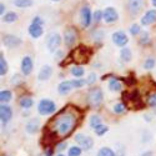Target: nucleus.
Returning a JSON list of instances; mask_svg holds the SVG:
<instances>
[{
  "instance_id": "7",
  "label": "nucleus",
  "mask_w": 156,
  "mask_h": 156,
  "mask_svg": "<svg viewBox=\"0 0 156 156\" xmlns=\"http://www.w3.org/2000/svg\"><path fill=\"white\" fill-rule=\"evenodd\" d=\"M77 40V31L73 27H68L64 31V43L69 49H71Z\"/></svg>"
},
{
  "instance_id": "17",
  "label": "nucleus",
  "mask_w": 156,
  "mask_h": 156,
  "mask_svg": "<svg viewBox=\"0 0 156 156\" xmlns=\"http://www.w3.org/2000/svg\"><path fill=\"white\" fill-rule=\"evenodd\" d=\"M156 21V10L155 9H150L145 12V15L141 18V25H144V27H146V25H151Z\"/></svg>"
},
{
  "instance_id": "47",
  "label": "nucleus",
  "mask_w": 156,
  "mask_h": 156,
  "mask_svg": "<svg viewBox=\"0 0 156 156\" xmlns=\"http://www.w3.org/2000/svg\"><path fill=\"white\" fill-rule=\"evenodd\" d=\"M151 3H152V5L156 8V0H151Z\"/></svg>"
},
{
  "instance_id": "10",
  "label": "nucleus",
  "mask_w": 156,
  "mask_h": 156,
  "mask_svg": "<svg viewBox=\"0 0 156 156\" xmlns=\"http://www.w3.org/2000/svg\"><path fill=\"white\" fill-rule=\"evenodd\" d=\"M80 19H81V25L84 28L90 27V24L93 21V14L91 10H90L89 6H83L80 10Z\"/></svg>"
},
{
  "instance_id": "24",
  "label": "nucleus",
  "mask_w": 156,
  "mask_h": 156,
  "mask_svg": "<svg viewBox=\"0 0 156 156\" xmlns=\"http://www.w3.org/2000/svg\"><path fill=\"white\" fill-rule=\"evenodd\" d=\"M8 73V62H6V59L5 56L3 55V53L0 54V75H5Z\"/></svg>"
},
{
  "instance_id": "20",
  "label": "nucleus",
  "mask_w": 156,
  "mask_h": 156,
  "mask_svg": "<svg viewBox=\"0 0 156 156\" xmlns=\"http://www.w3.org/2000/svg\"><path fill=\"white\" fill-rule=\"evenodd\" d=\"M39 129H40V121L39 119H31L28 124H27V131L29 134H35L39 131Z\"/></svg>"
},
{
  "instance_id": "6",
  "label": "nucleus",
  "mask_w": 156,
  "mask_h": 156,
  "mask_svg": "<svg viewBox=\"0 0 156 156\" xmlns=\"http://www.w3.org/2000/svg\"><path fill=\"white\" fill-rule=\"evenodd\" d=\"M55 109H56L55 102L51 100H48V99L40 100V102H39V105H37V111L40 115H50L55 111Z\"/></svg>"
},
{
  "instance_id": "37",
  "label": "nucleus",
  "mask_w": 156,
  "mask_h": 156,
  "mask_svg": "<svg viewBox=\"0 0 156 156\" xmlns=\"http://www.w3.org/2000/svg\"><path fill=\"white\" fill-rule=\"evenodd\" d=\"M104 18V14H102V11L101 10H96L94 14H93V20L98 24V23H100V20Z\"/></svg>"
},
{
  "instance_id": "31",
  "label": "nucleus",
  "mask_w": 156,
  "mask_h": 156,
  "mask_svg": "<svg viewBox=\"0 0 156 156\" xmlns=\"http://www.w3.org/2000/svg\"><path fill=\"white\" fill-rule=\"evenodd\" d=\"M90 125H91L93 129H96L99 125H101V119L99 115H93L91 118H90Z\"/></svg>"
},
{
  "instance_id": "40",
  "label": "nucleus",
  "mask_w": 156,
  "mask_h": 156,
  "mask_svg": "<svg viewBox=\"0 0 156 156\" xmlns=\"http://www.w3.org/2000/svg\"><path fill=\"white\" fill-rule=\"evenodd\" d=\"M95 81H96V75L95 74H90L89 76H87V79H86V84L87 85H93V84H95Z\"/></svg>"
},
{
  "instance_id": "23",
  "label": "nucleus",
  "mask_w": 156,
  "mask_h": 156,
  "mask_svg": "<svg viewBox=\"0 0 156 156\" xmlns=\"http://www.w3.org/2000/svg\"><path fill=\"white\" fill-rule=\"evenodd\" d=\"M120 56H121L122 61H126V62H129L130 60L133 59L131 50H130L129 48H122V49H121V51H120Z\"/></svg>"
},
{
  "instance_id": "11",
  "label": "nucleus",
  "mask_w": 156,
  "mask_h": 156,
  "mask_svg": "<svg viewBox=\"0 0 156 156\" xmlns=\"http://www.w3.org/2000/svg\"><path fill=\"white\" fill-rule=\"evenodd\" d=\"M102 14H104V21L105 23H108V24H112V23H115L116 20L119 19V14H118V11H116V9L115 8H111V6H109V8H106L105 10L102 11Z\"/></svg>"
},
{
  "instance_id": "44",
  "label": "nucleus",
  "mask_w": 156,
  "mask_h": 156,
  "mask_svg": "<svg viewBox=\"0 0 156 156\" xmlns=\"http://www.w3.org/2000/svg\"><path fill=\"white\" fill-rule=\"evenodd\" d=\"M53 154H54V150L53 149H48L45 151V156H53Z\"/></svg>"
},
{
  "instance_id": "9",
  "label": "nucleus",
  "mask_w": 156,
  "mask_h": 156,
  "mask_svg": "<svg viewBox=\"0 0 156 156\" xmlns=\"http://www.w3.org/2000/svg\"><path fill=\"white\" fill-rule=\"evenodd\" d=\"M75 141L81 146L83 150H90L94 145V140L90 136L84 135V134H77L75 136Z\"/></svg>"
},
{
  "instance_id": "42",
  "label": "nucleus",
  "mask_w": 156,
  "mask_h": 156,
  "mask_svg": "<svg viewBox=\"0 0 156 156\" xmlns=\"http://www.w3.org/2000/svg\"><path fill=\"white\" fill-rule=\"evenodd\" d=\"M4 12H5V5H4V4H0V15L4 16V15H5Z\"/></svg>"
},
{
  "instance_id": "27",
  "label": "nucleus",
  "mask_w": 156,
  "mask_h": 156,
  "mask_svg": "<svg viewBox=\"0 0 156 156\" xmlns=\"http://www.w3.org/2000/svg\"><path fill=\"white\" fill-rule=\"evenodd\" d=\"M14 5L16 8H30L33 5V0H14Z\"/></svg>"
},
{
  "instance_id": "3",
  "label": "nucleus",
  "mask_w": 156,
  "mask_h": 156,
  "mask_svg": "<svg viewBox=\"0 0 156 156\" xmlns=\"http://www.w3.org/2000/svg\"><path fill=\"white\" fill-rule=\"evenodd\" d=\"M87 104L90 108H100V105L104 101V93L100 87H93L89 90L87 93Z\"/></svg>"
},
{
  "instance_id": "45",
  "label": "nucleus",
  "mask_w": 156,
  "mask_h": 156,
  "mask_svg": "<svg viewBox=\"0 0 156 156\" xmlns=\"http://www.w3.org/2000/svg\"><path fill=\"white\" fill-rule=\"evenodd\" d=\"M65 149H66V142H62V144H60V145H59V147H58V150H59V151L65 150Z\"/></svg>"
},
{
  "instance_id": "15",
  "label": "nucleus",
  "mask_w": 156,
  "mask_h": 156,
  "mask_svg": "<svg viewBox=\"0 0 156 156\" xmlns=\"http://www.w3.org/2000/svg\"><path fill=\"white\" fill-rule=\"evenodd\" d=\"M21 73L24 75H30L34 69V61L30 56H24L21 60Z\"/></svg>"
},
{
  "instance_id": "21",
  "label": "nucleus",
  "mask_w": 156,
  "mask_h": 156,
  "mask_svg": "<svg viewBox=\"0 0 156 156\" xmlns=\"http://www.w3.org/2000/svg\"><path fill=\"white\" fill-rule=\"evenodd\" d=\"M109 89L112 90V91H121L122 84L120 80L116 79V77H111L110 81H109Z\"/></svg>"
},
{
  "instance_id": "28",
  "label": "nucleus",
  "mask_w": 156,
  "mask_h": 156,
  "mask_svg": "<svg viewBox=\"0 0 156 156\" xmlns=\"http://www.w3.org/2000/svg\"><path fill=\"white\" fill-rule=\"evenodd\" d=\"M96 156H116V154L110 147H101L98 151V155Z\"/></svg>"
},
{
  "instance_id": "29",
  "label": "nucleus",
  "mask_w": 156,
  "mask_h": 156,
  "mask_svg": "<svg viewBox=\"0 0 156 156\" xmlns=\"http://www.w3.org/2000/svg\"><path fill=\"white\" fill-rule=\"evenodd\" d=\"M146 104H147V106H150V108H155L156 106V91H152V93H150L147 95Z\"/></svg>"
},
{
  "instance_id": "49",
  "label": "nucleus",
  "mask_w": 156,
  "mask_h": 156,
  "mask_svg": "<svg viewBox=\"0 0 156 156\" xmlns=\"http://www.w3.org/2000/svg\"><path fill=\"white\" fill-rule=\"evenodd\" d=\"M53 2H59V0H53Z\"/></svg>"
},
{
  "instance_id": "18",
  "label": "nucleus",
  "mask_w": 156,
  "mask_h": 156,
  "mask_svg": "<svg viewBox=\"0 0 156 156\" xmlns=\"http://www.w3.org/2000/svg\"><path fill=\"white\" fill-rule=\"evenodd\" d=\"M73 89H75V86H74V81L73 80H66V81H62L61 84H59V86H58V91H59V94H61V95H66V94H69Z\"/></svg>"
},
{
  "instance_id": "26",
  "label": "nucleus",
  "mask_w": 156,
  "mask_h": 156,
  "mask_svg": "<svg viewBox=\"0 0 156 156\" xmlns=\"http://www.w3.org/2000/svg\"><path fill=\"white\" fill-rule=\"evenodd\" d=\"M3 20L5 23H15L18 20V14L14 11H8L6 14L3 16Z\"/></svg>"
},
{
  "instance_id": "13",
  "label": "nucleus",
  "mask_w": 156,
  "mask_h": 156,
  "mask_svg": "<svg viewBox=\"0 0 156 156\" xmlns=\"http://www.w3.org/2000/svg\"><path fill=\"white\" fill-rule=\"evenodd\" d=\"M112 41H114L115 45L122 48V46H125L129 43V37H127V35L124 31L119 30V31H115L112 34Z\"/></svg>"
},
{
  "instance_id": "8",
  "label": "nucleus",
  "mask_w": 156,
  "mask_h": 156,
  "mask_svg": "<svg viewBox=\"0 0 156 156\" xmlns=\"http://www.w3.org/2000/svg\"><path fill=\"white\" fill-rule=\"evenodd\" d=\"M61 44V36L58 33H51L49 34L48 39H46V46L49 49V51L54 53V51H58L59 46Z\"/></svg>"
},
{
  "instance_id": "39",
  "label": "nucleus",
  "mask_w": 156,
  "mask_h": 156,
  "mask_svg": "<svg viewBox=\"0 0 156 156\" xmlns=\"http://www.w3.org/2000/svg\"><path fill=\"white\" fill-rule=\"evenodd\" d=\"M140 33V27L137 24H133L131 27H130V34H133V35H137Z\"/></svg>"
},
{
  "instance_id": "2",
  "label": "nucleus",
  "mask_w": 156,
  "mask_h": 156,
  "mask_svg": "<svg viewBox=\"0 0 156 156\" xmlns=\"http://www.w3.org/2000/svg\"><path fill=\"white\" fill-rule=\"evenodd\" d=\"M91 54H93V50L90 48H87L86 45H79L71 51V54L69 56H70V60H73L75 64L81 65V64H86L90 60Z\"/></svg>"
},
{
  "instance_id": "16",
  "label": "nucleus",
  "mask_w": 156,
  "mask_h": 156,
  "mask_svg": "<svg viewBox=\"0 0 156 156\" xmlns=\"http://www.w3.org/2000/svg\"><path fill=\"white\" fill-rule=\"evenodd\" d=\"M11 116H12L11 108L6 105V104H2V106H0V119H2V122L6 124L8 121H10Z\"/></svg>"
},
{
  "instance_id": "36",
  "label": "nucleus",
  "mask_w": 156,
  "mask_h": 156,
  "mask_svg": "<svg viewBox=\"0 0 156 156\" xmlns=\"http://www.w3.org/2000/svg\"><path fill=\"white\" fill-rule=\"evenodd\" d=\"M81 151H83V149H81V147L73 146V147H70V149H69L68 156H80V155H81Z\"/></svg>"
},
{
  "instance_id": "25",
  "label": "nucleus",
  "mask_w": 156,
  "mask_h": 156,
  "mask_svg": "<svg viewBox=\"0 0 156 156\" xmlns=\"http://www.w3.org/2000/svg\"><path fill=\"white\" fill-rule=\"evenodd\" d=\"M70 71H71L73 76H75L76 79H81V77L84 76V74H85V70L81 66H73Z\"/></svg>"
},
{
  "instance_id": "46",
  "label": "nucleus",
  "mask_w": 156,
  "mask_h": 156,
  "mask_svg": "<svg viewBox=\"0 0 156 156\" xmlns=\"http://www.w3.org/2000/svg\"><path fill=\"white\" fill-rule=\"evenodd\" d=\"M151 155H152V152H151V151H146V152L142 154V156H151Z\"/></svg>"
},
{
  "instance_id": "4",
  "label": "nucleus",
  "mask_w": 156,
  "mask_h": 156,
  "mask_svg": "<svg viewBox=\"0 0 156 156\" xmlns=\"http://www.w3.org/2000/svg\"><path fill=\"white\" fill-rule=\"evenodd\" d=\"M43 25H44L43 19H41L40 16H35V18L33 19L31 24H30L29 29H28L30 36L34 37V39H39V37H40V36L43 35V33H44Z\"/></svg>"
},
{
  "instance_id": "14",
  "label": "nucleus",
  "mask_w": 156,
  "mask_h": 156,
  "mask_svg": "<svg viewBox=\"0 0 156 156\" xmlns=\"http://www.w3.org/2000/svg\"><path fill=\"white\" fill-rule=\"evenodd\" d=\"M23 43V40L20 37L15 36V35H4L3 37V44L6 46V48H18L20 44Z\"/></svg>"
},
{
  "instance_id": "33",
  "label": "nucleus",
  "mask_w": 156,
  "mask_h": 156,
  "mask_svg": "<svg viewBox=\"0 0 156 156\" xmlns=\"http://www.w3.org/2000/svg\"><path fill=\"white\" fill-rule=\"evenodd\" d=\"M155 64H156L155 58H147V59L145 60V62H144V68H145L146 70H151V69H154Z\"/></svg>"
},
{
  "instance_id": "34",
  "label": "nucleus",
  "mask_w": 156,
  "mask_h": 156,
  "mask_svg": "<svg viewBox=\"0 0 156 156\" xmlns=\"http://www.w3.org/2000/svg\"><path fill=\"white\" fill-rule=\"evenodd\" d=\"M139 43H140L141 45H147V44H150V36H149V33L142 31V34H141V36H140Z\"/></svg>"
},
{
  "instance_id": "43",
  "label": "nucleus",
  "mask_w": 156,
  "mask_h": 156,
  "mask_svg": "<svg viewBox=\"0 0 156 156\" xmlns=\"http://www.w3.org/2000/svg\"><path fill=\"white\" fill-rule=\"evenodd\" d=\"M64 58V53H62V51H58V53H56V60H60V59H62Z\"/></svg>"
},
{
  "instance_id": "12",
  "label": "nucleus",
  "mask_w": 156,
  "mask_h": 156,
  "mask_svg": "<svg viewBox=\"0 0 156 156\" xmlns=\"http://www.w3.org/2000/svg\"><path fill=\"white\" fill-rule=\"evenodd\" d=\"M144 6V0H127V10L130 14L136 15Z\"/></svg>"
},
{
  "instance_id": "38",
  "label": "nucleus",
  "mask_w": 156,
  "mask_h": 156,
  "mask_svg": "<svg viewBox=\"0 0 156 156\" xmlns=\"http://www.w3.org/2000/svg\"><path fill=\"white\" fill-rule=\"evenodd\" d=\"M73 81H74L75 89H79V87H83L84 85H86V80H84L83 77H81V79H74Z\"/></svg>"
},
{
  "instance_id": "30",
  "label": "nucleus",
  "mask_w": 156,
  "mask_h": 156,
  "mask_svg": "<svg viewBox=\"0 0 156 156\" xmlns=\"http://www.w3.org/2000/svg\"><path fill=\"white\" fill-rule=\"evenodd\" d=\"M11 93L9 91V90H3L2 93H0V101H2V104L3 102H9L10 100H11Z\"/></svg>"
},
{
  "instance_id": "48",
  "label": "nucleus",
  "mask_w": 156,
  "mask_h": 156,
  "mask_svg": "<svg viewBox=\"0 0 156 156\" xmlns=\"http://www.w3.org/2000/svg\"><path fill=\"white\" fill-rule=\"evenodd\" d=\"M58 156H65V155H64V154H59Z\"/></svg>"
},
{
  "instance_id": "22",
  "label": "nucleus",
  "mask_w": 156,
  "mask_h": 156,
  "mask_svg": "<svg viewBox=\"0 0 156 156\" xmlns=\"http://www.w3.org/2000/svg\"><path fill=\"white\" fill-rule=\"evenodd\" d=\"M19 104H20V106L23 109H30L33 105H34V100L31 98H28V96H25V98H21L19 100Z\"/></svg>"
},
{
  "instance_id": "5",
  "label": "nucleus",
  "mask_w": 156,
  "mask_h": 156,
  "mask_svg": "<svg viewBox=\"0 0 156 156\" xmlns=\"http://www.w3.org/2000/svg\"><path fill=\"white\" fill-rule=\"evenodd\" d=\"M124 100H125V105H133V106H136L137 109L140 108H144V102L141 100V96L140 94L136 91H133V93H124Z\"/></svg>"
},
{
  "instance_id": "19",
  "label": "nucleus",
  "mask_w": 156,
  "mask_h": 156,
  "mask_svg": "<svg viewBox=\"0 0 156 156\" xmlns=\"http://www.w3.org/2000/svg\"><path fill=\"white\" fill-rule=\"evenodd\" d=\"M51 75H53V68H51L50 65H44V66L40 69V71H39L37 79L40 81H45V80L50 79Z\"/></svg>"
},
{
  "instance_id": "1",
  "label": "nucleus",
  "mask_w": 156,
  "mask_h": 156,
  "mask_svg": "<svg viewBox=\"0 0 156 156\" xmlns=\"http://www.w3.org/2000/svg\"><path fill=\"white\" fill-rule=\"evenodd\" d=\"M80 114L76 108L68 105L60 110L45 127V137H49L50 141H56L68 137L77 126Z\"/></svg>"
},
{
  "instance_id": "35",
  "label": "nucleus",
  "mask_w": 156,
  "mask_h": 156,
  "mask_svg": "<svg viewBox=\"0 0 156 156\" xmlns=\"http://www.w3.org/2000/svg\"><path fill=\"white\" fill-rule=\"evenodd\" d=\"M125 111H126V105L124 102H119L114 106V112L115 114H124Z\"/></svg>"
},
{
  "instance_id": "32",
  "label": "nucleus",
  "mask_w": 156,
  "mask_h": 156,
  "mask_svg": "<svg viewBox=\"0 0 156 156\" xmlns=\"http://www.w3.org/2000/svg\"><path fill=\"white\" fill-rule=\"evenodd\" d=\"M95 130V134L98 135V136H102V135H105L106 133H108V130H109V127L106 126V125H99L96 129H94Z\"/></svg>"
},
{
  "instance_id": "41",
  "label": "nucleus",
  "mask_w": 156,
  "mask_h": 156,
  "mask_svg": "<svg viewBox=\"0 0 156 156\" xmlns=\"http://www.w3.org/2000/svg\"><path fill=\"white\" fill-rule=\"evenodd\" d=\"M125 81L127 83V85L131 86L133 84H135V77H134V76H129L127 79H125Z\"/></svg>"
}]
</instances>
